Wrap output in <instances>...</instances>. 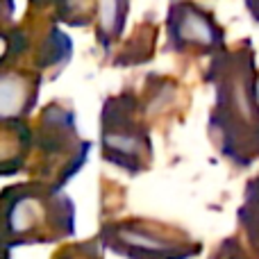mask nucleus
Masks as SVG:
<instances>
[{
	"instance_id": "f257e3e1",
	"label": "nucleus",
	"mask_w": 259,
	"mask_h": 259,
	"mask_svg": "<svg viewBox=\"0 0 259 259\" xmlns=\"http://www.w3.org/2000/svg\"><path fill=\"white\" fill-rule=\"evenodd\" d=\"M207 82L214 87L209 134L239 168L259 159V71L255 50L241 46L211 57Z\"/></svg>"
},
{
	"instance_id": "f03ea898",
	"label": "nucleus",
	"mask_w": 259,
	"mask_h": 259,
	"mask_svg": "<svg viewBox=\"0 0 259 259\" xmlns=\"http://www.w3.org/2000/svg\"><path fill=\"white\" fill-rule=\"evenodd\" d=\"M75 232V205L62 187L50 182H21L3 191L5 246L50 243Z\"/></svg>"
},
{
	"instance_id": "7ed1b4c3",
	"label": "nucleus",
	"mask_w": 259,
	"mask_h": 259,
	"mask_svg": "<svg viewBox=\"0 0 259 259\" xmlns=\"http://www.w3.org/2000/svg\"><path fill=\"white\" fill-rule=\"evenodd\" d=\"M143 107L132 91L105 100L100 109V152L107 164L137 175L152 161V141L141 116Z\"/></svg>"
},
{
	"instance_id": "20e7f679",
	"label": "nucleus",
	"mask_w": 259,
	"mask_h": 259,
	"mask_svg": "<svg viewBox=\"0 0 259 259\" xmlns=\"http://www.w3.org/2000/svg\"><path fill=\"white\" fill-rule=\"evenodd\" d=\"M34 148L39 155L36 173L41 182L64 187L87 164L91 143L77 132L75 112L59 103H53L41 112L34 130Z\"/></svg>"
},
{
	"instance_id": "39448f33",
	"label": "nucleus",
	"mask_w": 259,
	"mask_h": 259,
	"mask_svg": "<svg viewBox=\"0 0 259 259\" xmlns=\"http://www.w3.org/2000/svg\"><path fill=\"white\" fill-rule=\"evenodd\" d=\"M107 246L127 259H187L200 248L175 230L143 221H121L103 230Z\"/></svg>"
},
{
	"instance_id": "423d86ee",
	"label": "nucleus",
	"mask_w": 259,
	"mask_h": 259,
	"mask_svg": "<svg viewBox=\"0 0 259 259\" xmlns=\"http://www.w3.org/2000/svg\"><path fill=\"white\" fill-rule=\"evenodd\" d=\"M166 46L180 55H219L225 32L207 9L189 0L170 3L166 14Z\"/></svg>"
},
{
	"instance_id": "0eeeda50",
	"label": "nucleus",
	"mask_w": 259,
	"mask_h": 259,
	"mask_svg": "<svg viewBox=\"0 0 259 259\" xmlns=\"http://www.w3.org/2000/svg\"><path fill=\"white\" fill-rule=\"evenodd\" d=\"M41 73L5 66L0 75V121H23L39 100Z\"/></svg>"
},
{
	"instance_id": "6e6552de",
	"label": "nucleus",
	"mask_w": 259,
	"mask_h": 259,
	"mask_svg": "<svg viewBox=\"0 0 259 259\" xmlns=\"http://www.w3.org/2000/svg\"><path fill=\"white\" fill-rule=\"evenodd\" d=\"M34 143V132L25 121H3V141H0V173L14 175L25 166L27 152Z\"/></svg>"
},
{
	"instance_id": "1a4fd4ad",
	"label": "nucleus",
	"mask_w": 259,
	"mask_h": 259,
	"mask_svg": "<svg viewBox=\"0 0 259 259\" xmlns=\"http://www.w3.org/2000/svg\"><path fill=\"white\" fill-rule=\"evenodd\" d=\"M73 57V41L66 32H62L57 25L50 27L48 34L41 39L39 48L34 53V64H36V73H46L53 71L55 75L64 71L68 62Z\"/></svg>"
},
{
	"instance_id": "9d476101",
	"label": "nucleus",
	"mask_w": 259,
	"mask_h": 259,
	"mask_svg": "<svg viewBox=\"0 0 259 259\" xmlns=\"http://www.w3.org/2000/svg\"><path fill=\"white\" fill-rule=\"evenodd\" d=\"M130 12V0H98V12H96V25H98V44L105 50L114 46V41L121 39L125 30Z\"/></svg>"
},
{
	"instance_id": "9b49d317",
	"label": "nucleus",
	"mask_w": 259,
	"mask_h": 259,
	"mask_svg": "<svg viewBox=\"0 0 259 259\" xmlns=\"http://www.w3.org/2000/svg\"><path fill=\"white\" fill-rule=\"evenodd\" d=\"M36 9H55L57 18L66 25H89L98 12V0H30Z\"/></svg>"
},
{
	"instance_id": "f8f14e48",
	"label": "nucleus",
	"mask_w": 259,
	"mask_h": 259,
	"mask_svg": "<svg viewBox=\"0 0 259 259\" xmlns=\"http://www.w3.org/2000/svg\"><path fill=\"white\" fill-rule=\"evenodd\" d=\"M243 5H246V9L250 12L252 21L259 23V0H243Z\"/></svg>"
}]
</instances>
